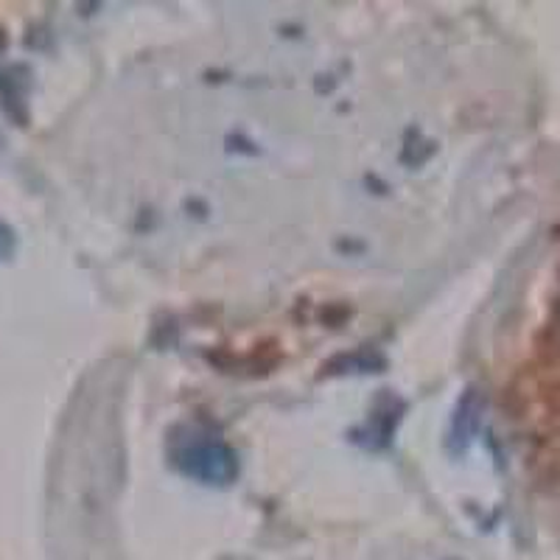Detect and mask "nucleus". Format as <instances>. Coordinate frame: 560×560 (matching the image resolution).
Returning a JSON list of instances; mask_svg holds the SVG:
<instances>
[{
	"instance_id": "obj_1",
	"label": "nucleus",
	"mask_w": 560,
	"mask_h": 560,
	"mask_svg": "<svg viewBox=\"0 0 560 560\" xmlns=\"http://www.w3.org/2000/svg\"><path fill=\"white\" fill-rule=\"evenodd\" d=\"M174 463L183 474L210 485H224L236 477V454L222 440L202 429H188L174 438Z\"/></svg>"
},
{
	"instance_id": "obj_2",
	"label": "nucleus",
	"mask_w": 560,
	"mask_h": 560,
	"mask_svg": "<svg viewBox=\"0 0 560 560\" xmlns=\"http://www.w3.org/2000/svg\"><path fill=\"white\" fill-rule=\"evenodd\" d=\"M12 253H14V233L9 224L0 222V264L9 261V258H12Z\"/></svg>"
},
{
	"instance_id": "obj_3",
	"label": "nucleus",
	"mask_w": 560,
	"mask_h": 560,
	"mask_svg": "<svg viewBox=\"0 0 560 560\" xmlns=\"http://www.w3.org/2000/svg\"><path fill=\"white\" fill-rule=\"evenodd\" d=\"M0 51H3V34H0Z\"/></svg>"
}]
</instances>
